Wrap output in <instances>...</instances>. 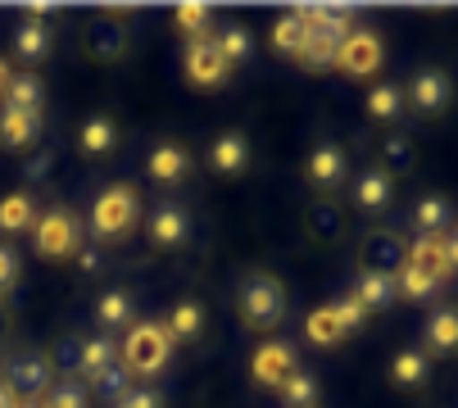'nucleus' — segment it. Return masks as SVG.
Segmentation results:
<instances>
[{"mask_svg":"<svg viewBox=\"0 0 458 408\" xmlns=\"http://www.w3.org/2000/svg\"><path fill=\"white\" fill-rule=\"evenodd\" d=\"M277 390H282V404H286V408H313V404H318V381H313V372H300V368H295Z\"/></svg>","mask_w":458,"mask_h":408,"instance_id":"33","label":"nucleus"},{"mask_svg":"<svg viewBox=\"0 0 458 408\" xmlns=\"http://www.w3.org/2000/svg\"><path fill=\"white\" fill-rule=\"evenodd\" d=\"M164 331H168V340H195L205 331V309L195 304V300H182L168 318H164Z\"/></svg>","mask_w":458,"mask_h":408,"instance_id":"25","label":"nucleus"},{"mask_svg":"<svg viewBox=\"0 0 458 408\" xmlns=\"http://www.w3.org/2000/svg\"><path fill=\"white\" fill-rule=\"evenodd\" d=\"M50 23H37V19H28V23H19L14 28V55L23 59V64H37V59H46L50 55Z\"/></svg>","mask_w":458,"mask_h":408,"instance_id":"20","label":"nucleus"},{"mask_svg":"<svg viewBox=\"0 0 458 408\" xmlns=\"http://www.w3.org/2000/svg\"><path fill=\"white\" fill-rule=\"evenodd\" d=\"M332 313H336V327H341V336H359V331L368 327V309H363L354 295L336 300V304H332Z\"/></svg>","mask_w":458,"mask_h":408,"instance_id":"37","label":"nucleus"},{"mask_svg":"<svg viewBox=\"0 0 458 408\" xmlns=\"http://www.w3.org/2000/svg\"><path fill=\"white\" fill-rule=\"evenodd\" d=\"M78 268H82V272H100V268H105V254H100L96 245H82V250H78Z\"/></svg>","mask_w":458,"mask_h":408,"instance_id":"44","label":"nucleus"},{"mask_svg":"<svg viewBox=\"0 0 458 408\" xmlns=\"http://www.w3.org/2000/svg\"><path fill=\"white\" fill-rule=\"evenodd\" d=\"M304 177H309L313 191H336V186L350 177L345 150H341V146H318V150L309 155V164H304Z\"/></svg>","mask_w":458,"mask_h":408,"instance_id":"9","label":"nucleus"},{"mask_svg":"<svg viewBox=\"0 0 458 408\" xmlns=\"http://www.w3.org/2000/svg\"><path fill=\"white\" fill-rule=\"evenodd\" d=\"M449 96H454V82L440 73V68H422L404 91V109H413L422 118H436V114L449 109Z\"/></svg>","mask_w":458,"mask_h":408,"instance_id":"6","label":"nucleus"},{"mask_svg":"<svg viewBox=\"0 0 458 408\" xmlns=\"http://www.w3.org/2000/svg\"><path fill=\"white\" fill-rule=\"evenodd\" d=\"M182 68H186V82H191V87H200V91L223 87V82H227V73H232V64L223 59V50H218L214 32H209V37H200V41H186V50H182Z\"/></svg>","mask_w":458,"mask_h":408,"instance_id":"5","label":"nucleus"},{"mask_svg":"<svg viewBox=\"0 0 458 408\" xmlns=\"http://www.w3.org/2000/svg\"><path fill=\"white\" fill-rule=\"evenodd\" d=\"M431 377V359L422 354V350H400L395 354V363H390V381H395V386H422Z\"/></svg>","mask_w":458,"mask_h":408,"instance_id":"28","label":"nucleus"},{"mask_svg":"<svg viewBox=\"0 0 458 408\" xmlns=\"http://www.w3.org/2000/svg\"><path fill=\"white\" fill-rule=\"evenodd\" d=\"M37 136H41V114L0 105V146L5 150H28Z\"/></svg>","mask_w":458,"mask_h":408,"instance_id":"14","label":"nucleus"},{"mask_svg":"<svg viewBox=\"0 0 458 408\" xmlns=\"http://www.w3.org/2000/svg\"><path fill=\"white\" fill-rule=\"evenodd\" d=\"M341 37H332V32H313L309 28V37H304V50H300V59L295 64H304L309 73H327V68H336V55H341Z\"/></svg>","mask_w":458,"mask_h":408,"instance_id":"17","label":"nucleus"},{"mask_svg":"<svg viewBox=\"0 0 458 408\" xmlns=\"http://www.w3.org/2000/svg\"><path fill=\"white\" fill-rule=\"evenodd\" d=\"M309 336H313V340H322V345H332V340H341V327H336V313H332V304H327V309H318V313L309 318Z\"/></svg>","mask_w":458,"mask_h":408,"instance_id":"40","label":"nucleus"},{"mask_svg":"<svg viewBox=\"0 0 458 408\" xmlns=\"http://www.w3.org/2000/svg\"><path fill=\"white\" fill-rule=\"evenodd\" d=\"M5 105H10V109L41 114V105H46V82H41L37 73H14L10 87H5Z\"/></svg>","mask_w":458,"mask_h":408,"instance_id":"24","label":"nucleus"},{"mask_svg":"<svg viewBox=\"0 0 458 408\" xmlns=\"http://www.w3.org/2000/svg\"><path fill=\"white\" fill-rule=\"evenodd\" d=\"M10 78H14V73L5 68V59H0V100H5V87H10Z\"/></svg>","mask_w":458,"mask_h":408,"instance_id":"48","label":"nucleus"},{"mask_svg":"<svg viewBox=\"0 0 458 408\" xmlns=\"http://www.w3.org/2000/svg\"><path fill=\"white\" fill-rule=\"evenodd\" d=\"M390 200H395V177H390L386 168L359 173V182H354V204H359L363 214H386Z\"/></svg>","mask_w":458,"mask_h":408,"instance_id":"13","label":"nucleus"},{"mask_svg":"<svg viewBox=\"0 0 458 408\" xmlns=\"http://www.w3.org/2000/svg\"><path fill=\"white\" fill-rule=\"evenodd\" d=\"M209 164H214V173H223V177L245 173V164H250V141H245V132H223L218 141H214V150H209Z\"/></svg>","mask_w":458,"mask_h":408,"instance_id":"16","label":"nucleus"},{"mask_svg":"<svg viewBox=\"0 0 458 408\" xmlns=\"http://www.w3.org/2000/svg\"><path fill=\"white\" fill-rule=\"evenodd\" d=\"M354 300L372 313V309H390L400 295H395V277H386V272H363L359 286H354Z\"/></svg>","mask_w":458,"mask_h":408,"instance_id":"23","label":"nucleus"},{"mask_svg":"<svg viewBox=\"0 0 458 408\" xmlns=\"http://www.w3.org/2000/svg\"><path fill=\"white\" fill-rule=\"evenodd\" d=\"M295 368H300L295 363V345H286V340H273V345L254 350V381L259 386H282Z\"/></svg>","mask_w":458,"mask_h":408,"instance_id":"12","label":"nucleus"},{"mask_svg":"<svg viewBox=\"0 0 458 408\" xmlns=\"http://www.w3.org/2000/svg\"><path fill=\"white\" fill-rule=\"evenodd\" d=\"M32 241H37V254H41V259H69V254L82 250V241H78V218H73L69 209H46V214H37Z\"/></svg>","mask_w":458,"mask_h":408,"instance_id":"4","label":"nucleus"},{"mask_svg":"<svg viewBox=\"0 0 458 408\" xmlns=\"http://www.w3.org/2000/svg\"><path fill=\"white\" fill-rule=\"evenodd\" d=\"M146 232H150V241H155L159 250H173V245L186 241L191 218H186V209H182L177 200H164V204H155V209L146 214Z\"/></svg>","mask_w":458,"mask_h":408,"instance_id":"8","label":"nucleus"},{"mask_svg":"<svg viewBox=\"0 0 458 408\" xmlns=\"http://www.w3.org/2000/svg\"><path fill=\"white\" fill-rule=\"evenodd\" d=\"M5 386L14 390V399H46L50 390V363L37 354H14L5 363Z\"/></svg>","mask_w":458,"mask_h":408,"instance_id":"7","label":"nucleus"},{"mask_svg":"<svg viewBox=\"0 0 458 408\" xmlns=\"http://www.w3.org/2000/svg\"><path fill=\"white\" fill-rule=\"evenodd\" d=\"M168 359H173V340H168L164 322H132V327H127L118 363L132 372V377H155Z\"/></svg>","mask_w":458,"mask_h":408,"instance_id":"2","label":"nucleus"},{"mask_svg":"<svg viewBox=\"0 0 458 408\" xmlns=\"http://www.w3.org/2000/svg\"><path fill=\"white\" fill-rule=\"evenodd\" d=\"M286 318V291L268 272H245L241 282V322L250 331H277Z\"/></svg>","mask_w":458,"mask_h":408,"instance_id":"1","label":"nucleus"},{"mask_svg":"<svg viewBox=\"0 0 458 408\" xmlns=\"http://www.w3.org/2000/svg\"><path fill=\"white\" fill-rule=\"evenodd\" d=\"M114 363H118L114 336H91V340H82V372H78V377H87V386H91L100 372H109Z\"/></svg>","mask_w":458,"mask_h":408,"instance_id":"22","label":"nucleus"},{"mask_svg":"<svg viewBox=\"0 0 458 408\" xmlns=\"http://www.w3.org/2000/svg\"><path fill=\"white\" fill-rule=\"evenodd\" d=\"M214 41H218V50H223V59L236 68V64H245L250 55H254V37H250V28L245 23H227V28H218L214 32Z\"/></svg>","mask_w":458,"mask_h":408,"instance_id":"30","label":"nucleus"},{"mask_svg":"<svg viewBox=\"0 0 458 408\" xmlns=\"http://www.w3.org/2000/svg\"><path fill=\"white\" fill-rule=\"evenodd\" d=\"M304 37H309V28H304V14H300V10H286V14L273 23V46H277L286 59H300Z\"/></svg>","mask_w":458,"mask_h":408,"instance_id":"26","label":"nucleus"},{"mask_svg":"<svg viewBox=\"0 0 458 408\" xmlns=\"http://www.w3.org/2000/svg\"><path fill=\"white\" fill-rule=\"evenodd\" d=\"M41 404H46V408H91V395H87V381L64 377V381H55V386L46 390Z\"/></svg>","mask_w":458,"mask_h":408,"instance_id":"32","label":"nucleus"},{"mask_svg":"<svg viewBox=\"0 0 458 408\" xmlns=\"http://www.w3.org/2000/svg\"><path fill=\"white\" fill-rule=\"evenodd\" d=\"M78 146H82V155H109V150L118 146V123H114L109 114L87 118L82 132H78Z\"/></svg>","mask_w":458,"mask_h":408,"instance_id":"21","label":"nucleus"},{"mask_svg":"<svg viewBox=\"0 0 458 408\" xmlns=\"http://www.w3.org/2000/svg\"><path fill=\"white\" fill-rule=\"evenodd\" d=\"M91 386H96L109 404H118V399H127V390H132V372H127L123 363H114V368H109V372H100Z\"/></svg>","mask_w":458,"mask_h":408,"instance_id":"39","label":"nucleus"},{"mask_svg":"<svg viewBox=\"0 0 458 408\" xmlns=\"http://www.w3.org/2000/svg\"><path fill=\"white\" fill-rule=\"evenodd\" d=\"M123 408H164V399H159V390H150V386H132L127 390V399H118Z\"/></svg>","mask_w":458,"mask_h":408,"instance_id":"43","label":"nucleus"},{"mask_svg":"<svg viewBox=\"0 0 458 408\" xmlns=\"http://www.w3.org/2000/svg\"><path fill=\"white\" fill-rule=\"evenodd\" d=\"M146 168H150V177H155L159 186H177V182H186V173H191V155H186L177 141H159V146L150 150Z\"/></svg>","mask_w":458,"mask_h":408,"instance_id":"15","label":"nucleus"},{"mask_svg":"<svg viewBox=\"0 0 458 408\" xmlns=\"http://www.w3.org/2000/svg\"><path fill=\"white\" fill-rule=\"evenodd\" d=\"M50 168V155H37L32 164H28V177H37V173H46Z\"/></svg>","mask_w":458,"mask_h":408,"instance_id":"47","label":"nucleus"},{"mask_svg":"<svg viewBox=\"0 0 458 408\" xmlns=\"http://www.w3.org/2000/svg\"><path fill=\"white\" fill-rule=\"evenodd\" d=\"M37 223V204H32V195H5L0 200V232H28Z\"/></svg>","mask_w":458,"mask_h":408,"instance_id":"29","label":"nucleus"},{"mask_svg":"<svg viewBox=\"0 0 458 408\" xmlns=\"http://www.w3.org/2000/svg\"><path fill=\"white\" fill-rule=\"evenodd\" d=\"M14 282H19V254L10 245H0V295L14 291Z\"/></svg>","mask_w":458,"mask_h":408,"instance_id":"41","label":"nucleus"},{"mask_svg":"<svg viewBox=\"0 0 458 408\" xmlns=\"http://www.w3.org/2000/svg\"><path fill=\"white\" fill-rule=\"evenodd\" d=\"M137 223H141V195H137V186H109L91 204V236L96 241H123V236H132Z\"/></svg>","mask_w":458,"mask_h":408,"instance_id":"3","label":"nucleus"},{"mask_svg":"<svg viewBox=\"0 0 458 408\" xmlns=\"http://www.w3.org/2000/svg\"><path fill=\"white\" fill-rule=\"evenodd\" d=\"M96 322H100L105 331H127V327L137 322L132 295H127V291H105L100 304H96Z\"/></svg>","mask_w":458,"mask_h":408,"instance_id":"18","label":"nucleus"},{"mask_svg":"<svg viewBox=\"0 0 458 408\" xmlns=\"http://www.w3.org/2000/svg\"><path fill=\"white\" fill-rule=\"evenodd\" d=\"M336 68H345L350 78H368L381 68V41L372 32H350L341 55H336Z\"/></svg>","mask_w":458,"mask_h":408,"instance_id":"10","label":"nucleus"},{"mask_svg":"<svg viewBox=\"0 0 458 408\" xmlns=\"http://www.w3.org/2000/svg\"><path fill=\"white\" fill-rule=\"evenodd\" d=\"M440 286L427 277V272H418V268H400L395 272V295H404V300H413V304H422V300H431Z\"/></svg>","mask_w":458,"mask_h":408,"instance_id":"35","label":"nucleus"},{"mask_svg":"<svg viewBox=\"0 0 458 408\" xmlns=\"http://www.w3.org/2000/svg\"><path fill=\"white\" fill-rule=\"evenodd\" d=\"M445 263H449V272H458V227L445 232Z\"/></svg>","mask_w":458,"mask_h":408,"instance_id":"45","label":"nucleus"},{"mask_svg":"<svg viewBox=\"0 0 458 408\" xmlns=\"http://www.w3.org/2000/svg\"><path fill=\"white\" fill-rule=\"evenodd\" d=\"M368 118H377V123H395V118H404V91H400L395 82L372 87V91H368Z\"/></svg>","mask_w":458,"mask_h":408,"instance_id":"27","label":"nucleus"},{"mask_svg":"<svg viewBox=\"0 0 458 408\" xmlns=\"http://www.w3.org/2000/svg\"><path fill=\"white\" fill-rule=\"evenodd\" d=\"M363 250H368V254H363V259H368V268H363V272H386V277H395V272L386 268V259H395V268H404V250H400L395 241H390V236H372Z\"/></svg>","mask_w":458,"mask_h":408,"instance_id":"34","label":"nucleus"},{"mask_svg":"<svg viewBox=\"0 0 458 408\" xmlns=\"http://www.w3.org/2000/svg\"><path fill=\"white\" fill-rule=\"evenodd\" d=\"M449 200L445 195H422L418 204H413V227L418 232H449Z\"/></svg>","mask_w":458,"mask_h":408,"instance_id":"31","label":"nucleus"},{"mask_svg":"<svg viewBox=\"0 0 458 408\" xmlns=\"http://www.w3.org/2000/svg\"><path fill=\"white\" fill-rule=\"evenodd\" d=\"M0 408H19V399H14V390L0 381Z\"/></svg>","mask_w":458,"mask_h":408,"instance_id":"46","label":"nucleus"},{"mask_svg":"<svg viewBox=\"0 0 458 408\" xmlns=\"http://www.w3.org/2000/svg\"><path fill=\"white\" fill-rule=\"evenodd\" d=\"M173 14H177V28L186 32V41L209 37V5H195V0H186V5H177Z\"/></svg>","mask_w":458,"mask_h":408,"instance_id":"36","label":"nucleus"},{"mask_svg":"<svg viewBox=\"0 0 458 408\" xmlns=\"http://www.w3.org/2000/svg\"><path fill=\"white\" fill-rule=\"evenodd\" d=\"M404 268H418L440 286L449 277V263H445V232H422L409 250H404Z\"/></svg>","mask_w":458,"mask_h":408,"instance_id":"11","label":"nucleus"},{"mask_svg":"<svg viewBox=\"0 0 458 408\" xmlns=\"http://www.w3.org/2000/svg\"><path fill=\"white\" fill-rule=\"evenodd\" d=\"M50 363L64 372V377H78L82 372V340L78 336H64L59 345H55V354H50ZM82 381V377H78Z\"/></svg>","mask_w":458,"mask_h":408,"instance_id":"38","label":"nucleus"},{"mask_svg":"<svg viewBox=\"0 0 458 408\" xmlns=\"http://www.w3.org/2000/svg\"><path fill=\"white\" fill-rule=\"evenodd\" d=\"M458 350V309H440L427 318V350L422 354H454Z\"/></svg>","mask_w":458,"mask_h":408,"instance_id":"19","label":"nucleus"},{"mask_svg":"<svg viewBox=\"0 0 458 408\" xmlns=\"http://www.w3.org/2000/svg\"><path fill=\"white\" fill-rule=\"evenodd\" d=\"M386 159H390V168H409V164H413L409 136H390V141H386ZM390 168H386V173H390Z\"/></svg>","mask_w":458,"mask_h":408,"instance_id":"42","label":"nucleus"}]
</instances>
